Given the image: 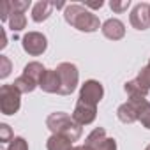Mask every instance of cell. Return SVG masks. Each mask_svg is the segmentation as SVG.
<instances>
[{"instance_id": "cell-4", "label": "cell", "mask_w": 150, "mask_h": 150, "mask_svg": "<svg viewBox=\"0 0 150 150\" xmlns=\"http://www.w3.org/2000/svg\"><path fill=\"white\" fill-rule=\"evenodd\" d=\"M20 106H21V92L13 83L0 87V111H2V115L11 117L18 113Z\"/></svg>"}, {"instance_id": "cell-14", "label": "cell", "mask_w": 150, "mask_h": 150, "mask_svg": "<svg viewBox=\"0 0 150 150\" xmlns=\"http://www.w3.org/2000/svg\"><path fill=\"white\" fill-rule=\"evenodd\" d=\"M51 11H53V2L41 0V2L34 4V7H32V20L35 23H42L51 16Z\"/></svg>"}, {"instance_id": "cell-7", "label": "cell", "mask_w": 150, "mask_h": 150, "mask_svg": "<svg viewBox=\"0 0 150 150\" xmlns=\"http://www.w3.org/2000/svg\"><path fill=\"white\" fill-rule=\"evenodd\" d=\"M103 96H104L103 85H101L97 80H88V81H85V83L81 85L78 101H81V103H85V104H90V106H96V108H97V104L101 103Z\"/></svg>"}, {"instance_id": "cell-25", "label": "cell", "mask_w": 150, "mask_h": 150, "mask_svg": "<svg viewBox=\"0 0 150 150\" xmlns=\"http://www.w3.org/2000/svg\"><path fill=\"white\" fill-rule=\"evenodd\" d=\"M104 6L103 0H97V2H85V7H90V9H101Z\"/></svg>"}, {"instance_id": "cell-23", "label": "cell", "mask_w": 150, "mask_h": 150, "mask_svg": "<svg viewBox=\"0 0 150 150\" xmlns=\"http://www.w3.org/2000/svg\"><path fill=\"white\" fill-rule=\"evenodd\" d=\"M13 13V6L9 0H4L2 4H0V20L2 21H9V16Z\"/></svg>"}, {"instance_id": "cell-13", "label": "cell", "mask_w": 150, "mask_h": 150, "mask_svg": "<svg viewBox=\"0 0 150 150\" xmlns=\"http://www.w3.org/2000/svg\"><path fill=\"white\" fill-rule=\"evenodd\" d=\"M39 88L46 94H58L60 92V78L57 69H46L39 81Z\"/></svg>"}, {"instance_id": "cell-30", "label": "cell", "mask_w": 150, "mask_h": 150, "mask_svg": "<svg viewBox=\"0 0 150 150\" xmlns=\"http://www.w3.org/2000/svg\"><path fill=\"white\" fill-rule=\"evenodd\" d=\"M148 13H150V7H148Z\"/></svg>"}, {"instance_id": "cell-2", "label": "cell", "mask_w": 150, "mask_h": 150, "mask_svg": "<svg viewBox=\"0 0 150 150\" xmlns=\"http://www.w3.org/2000/svg\"><path fill=\"white\" fill-rule=\"evenodd\" d=\"M46 127L51 131V134H60L65 136L71 141H78L83 134V127L74 120L72 117H69L64 111H55L46 118Z\"/></svg>"}, {"instance_id": "cell-22", "label": "cell", "mask_w": 150, "mask_h": 150, "mask_svg": "<svg viewBox=\"0 0 150 150\" xmlns=\"http://www.w3.org/2000/svg\"><path fill=\"white\" fill-rule=\"evenodd\" d=\"M13 138V131L7 124H0V143H11Z\"/></svg>"}, {"instance_id": "cell-5", "label": "cell", "mask_w": 150, "mask_h": 150, "mask_svg": "<svg viewBox=\"0 0 150 150\" xmlns=\"http://www.w3.org/2000/svg\"><path fill=\"white\" fill-rule=\"evenodd\" d=\"M148 104L146 97H141V99H129L127 103H124L122 106H118L117 110V117L120 122L124 124H132L136 120H139V115L143 111V108Z\"/></svg>"}, {"instance_id": "cell-21", "label": "cell", "mask_w": 150, "mask_h": 150, "mask_svg": "<svg viewBox=\"0 0 150 150\" xmlns=\"http://www.w3.org/2000/svg\"><path fill=\"white\" fill-rule=\"evenodd\" d=\"M131 6V0H111L110 2V7H111V11L113 13H124V11H127V7Z\"/></svg>"}, {"instance_id": "cell-18", "label": "cell", "mask_w": 150, "mask_h": 150, "mask_svg": "<svg viewBox=\"0 0 150 150\" xmlns=\"http://www.w3.org/2000/svg\"><path fill=\"white\" fill-rule=\"evenodd\" d=\"M139 85H141V88L143 90H146V92H150V69L145 65L141 71H139V74L134 78Z\"/></svg>"}, {"instance_id": "cell-8", "label": "cell", "mask_w": 150, "mask_h": 150, "mask_svg": "<svg viewBox=\"0 0 150 150\" xmlns=\"http://www.w3.org/2000/svg\"><path fill=\"white\" fill-rule=\"evenodd\" d=\"M21 46H23V50H25L28 55L39 57V55H42V53L46 51V48H48V39H46V35L41 34V32H28V34H25L23 39H21Z\"/></svg>"}, {"instance_id": "cell-16", "label": "cell", "mask_w": 150, "mask_h": 150, "mask_svg": "<svg viewBox=\"0 0 150 150\" xmlns=\"http://www.w3.org/2000/svg\"><path fill=\"white\" fill-rule=\"evenodd\" d=\"M44 72H46V67L41 62H28L23 67V74H25V76H28L30 80H34L37 85H39V81H41V78H42Z\"/></svg>"}, {"instance_id": "cell-20", "label": "cell", "mask_w": 150, "mask_h": 150, "mask_svg": "<svg viewBox=\"0 0 150 150\" xmlns=\"http://www.w3.org/2000/svg\"><path fill=\"white\" fill-rule=\"evenodd\" d=\"M6 150H28V143H27V139H25V138L16 136V138L7 145V148H6Z\"/></svg>"}, {"instance_id": "cell-26", "label": "cell", "mask_w": 150, "mask_h": 150, "mask_svg": "<svg viewBox=\"0 0 150 150\" xmlns=\"http://www.w3.org/2000/svg\"><path fill=\"white\" fill-rule=\"evenodd\" d=\"M7 46V35H6V30H2V42H0V48H6Z\"/></svg>"}, {"instance_id": "cell-11", "label": "cell", "mask_w": 150, "mask_h": 150, "mask_svg": "<svg viewBox=\"0 0 150 150\" xmlns=\"http://www.w3.org/2000/svg\"><path fill=\"white\" fill-rule=\"evenodd\" d=\"M97 117V108L96 106H90V104H85L81 101L76 103V106H74V111H72V118L76 120L81 127L83 125H88L96 120Z\"/></svg>"}, {"instance_id": "cell-28", "label": "cell", "mask_w": 150, "mask_h": 150, "mask_svg": "<svg viewBox=\"0 0 150 150\" xmlns=\"http://www.w3.org/2000/svg\"><path fill=\"white\" fill-rule=\"evenodd\" d=\"M146 67H148V69H150V60H148V64H146Z\"/></svg>"}, {"instance_id": "cell-24", "label": "cell", "mask_w": 150, "mask_h": 150, "mask_svg": "<svg viewBox=\"0 0 150 150\" xmlns=\"http://www.w3.org/2000/svg\"><path fill=\"white\" fill-rule=\"evenodd\" d=\"M139 122L143 124V127H146V129L150 131V103L143 108V111H141V115H139Z\"/></svg>"}, {"instance_id": "cell-12", "label": "cell", "mask_w": 150, "mask_h": 150, "mask_svg": "<svg viewBox=\"0 0 150 150\" xmlns=\"http://www.w3.org/2000/svg\"><path fill=\"white\" fill-rule=\"evenodd\" d=\"M101 32H103V35H104L106 39H110V41H120V39L125 35V25H124L120 20H117V18H110V20H106V21L103 23Z\"/></svg>"}, {"instance_id": "cell-29", "label": "cell", "mask_w": 150, "mask_h": 150, "mask_svg": "<svg viewBox=\"0 0 150 150\" xmlns=\"http://www.w3.org/2000/svg\"><path fill=\"white\" fill-rule=\"evenodd\" d=\"M145 150H150V145H148V146H146V148H145Z\"/></svg>"}, {"instance_id": "cell-10", "label": "cell", "mask_w": 150, "mask_h": 150, "mask_svg": "<svg viewBox=\"0 0 150 150\" xmlns=\"http://www.w3.org/2000/svg\"><path fill=\"white\" fill-rule=\"evenodd\" d=\"M148 7H150V4H145V2L136 4L132 7L129 20H131V25L136 30H146V28H150V13H148Z\"/></svg>"}, {"instance_id": "cell-9", "label": "cell", "mask_w": 150, "mask_h": 150, "mask_svg": "<svg viewBox=\"0 0 150 150\" xmlns=\"http://www.w3.org/2000/svg\"><path fill=\"white\" fill-rule=\"evenodd\" d=\"M11 6H13V13L9 16V28L13 32H20L27 27L25 11L30 7V0H14V2H11Z\"/></svg>"}, {"instance_id": "cell-1", "label": "cell", "mask_w": 150, "mask_h": 150, "mask_svg": "<svg viewBox=\"0 0 150 150\" xmlns=\"http://www.w3.org/2000/svg\"><path fill=\"white\" fill-rule=\"evenodd\" d=\"M64 20L80 32H96L99 30V27H103L99 18L92 11L80 4H69L64 9Z\"/></svg>"}, {"instance_id": "cell-17", "label": "cell", "mask_w": 150, "mask_h": 150, "mask_svg": "<svg viewBox=\"0 0 150 150\" xmlns=\"http://www.w3.org/2000/svg\"><path fill=\"white\" fill-rule=\"evenodd\" d=\"M21 94H30V92H34L39 85L34 81V80H30L28 76H25V74H21V76H18L16 80H14V83H13Z\"/></svg>"}, {"instance_id": "cell-15", "label": "cell", "mask_w": 150, "mask_h": 150, "mask_svg": "<svg viewBox=\"0 0 150 150\" xmlns=\"http://www.w3.org/2000/svg\"><path fill=\"white\" fill-rule=\"evenodd\" d=\"M46 148L48 150H71L72 148V141L67 139L65 136L60 134H51L46 141Z\"/></svg>"}, {"instance_id": "cell-19", "label": "cell", "mask_w": 150, "mask_h": 150, "mask_svg": "<svg viewBox=\"0 0 150 150\" xmlns=\"http://www.w3.org/2000/svg\"><path fill=\"white\" fill-rule=\"evenodd\" d=\"M11 69H13L11 60H9L6 55H0V78L6 80L9 74H11Z\"/></svg>"}, {"instance_id": "cell-27", "label": "cell", "mask_w": 150, "mask_h": 150, "mask_svg": "<svg viewBox=\"0 0 150 150\" xmlns=\"http://www.w3.org/2000/svg\"><path fill=\"white\" fill-rule=\"evenodd\" d=\"M71 150H85V148H83V145H81V146H72Z\"/></svg>"}, {"instance_id": "cell-6", "label": "cell", "mask_w": 150, "mask_h": 150, "mask_svg": "<svg viewBox=\"0 0 150 150\" xmlns=\"http://www.w3.org/2000/svg\"><path fill=\"white\" fill-rule=\"evenodd\" d=\"M83 148L85 150H117V141L115 138H108L103 127H96L85 138Z\"/></svg>"}, {"instance_id": "cell-3", "label": "cell", "mask_w": 150, "mask_h": 150, "mask_svg": "<svg viewBox=\"0 0 150 150\" xmlns=\"http://www.w3.org/2000/svg\"><path fill=\"white\" fill-rule=\"evenodd\" d=\"M57 72H58V78H60V96H71L78 87V81H80V72H78V67L71 64V62H62L58 64L57 67Z\"/></svg>"}]
</instances>
